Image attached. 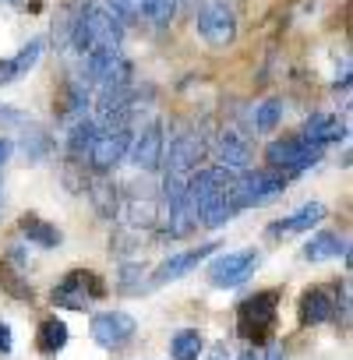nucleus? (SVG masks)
I'll return each instance as SVG.
<instances>
[{
  "mask_svg": "<svg viewBox=\"0 0 353 360\" xmlns=\"http://www.w3.org/2000/svg\"><path fill=\"white\" fill-rule=\"evenodd\" d=\"M233 173L223 169V166H212V169H198L195 176H188V202L195 209V219L205 223L209 230H219L226 226L240 205H237V195H233Z\"/></svg>",
  "mask_w": 353,
  "mask_h": 360,
  "instance_id": "1",
  "label": "nucleus"
},
{
  "mask_svg": "<svg viewBox=\"0 0 353 360\" xmlns=\"http://www.w3.org/2000/svg\"><path fill=\"white\" fill-rule=\"evenodd\" d=\"M120 39H124V25L106 8H82L75 18L68 46L78 57H85L92 50H113V46H120Z\"/></svg>",
  "mask_w": 353,
  "mask_h": 360,
  "instance_id": "2",
  "label": "nucleus"
},
{
  "mask_svg": "<svg viewBox=\"0 0 353 360\" xmlns=\"http://www.w3.org/2000/svg\"><path fill=\"white\" fill-rule=\"evenodd\" d=\"M325 155V145L318 141H307L304 134H293V138H279L265 148V159H269V169L283 173V176H297L304 169H311L314 162H321Z\"/></svg>",
  "mask_w": 353,
  "mask_h": 360,
  "instance_id": "3",
  "label": "nucleus"
},
{
  "mask_svg": "<svg viewBox=\"0 0 353 360\" xmlns=\"http://www.w3.org/2000/svg\"><path fill=\"white\" fill-rule=\"evenodd\" d=\"M233 195L240 209H262L272 205L276 198L286 195V176L276 169H240V176L233 180Z\"/></svg>",
  "mask_w": 353,
  "mask_h": 360,
  "instance_id": "4",
  "label": "nucleus"
},
{
  "mask_svg": "<svg viewBox=\"0 0 353 360\" xmlns=\"http://www.w3.org/2000/svg\"><path fill=\"white\" fill-rule=\"evenodd\" d=\"M127 145H131V124H106V127H99L96 138H92V148H89V166L99 169V173H110L113 166L124 162Z\"/></svg>",
  "mask_w": 353,
  "mask_h": 360,
  "instance_id": "5",
  "label": "nucleus"
},
{
  "mask_svg": "<svg viewBox=\"0 0 353 360\" xmlns=\"http://www.w3.org/2000/svg\"><path fill=\"white\" fill-rule=\"evenodd\" d=\"M276 307H279V293L276 290H262L255 297H248L237 311V332L244 339H262L272 321H276Z\"/></svg>",
  "mask_w": 353,
  "mask_h": 360,
  "instance_id": "6",
  "label": "nucleus"
},
{
  "mask_svg": "<svg viewBox=\"0 0 353 360\" xmlns=\"http://www.w3.org/2000/svg\"><path fill=\"white\" fill-rule=\"evenodd\" d=\"M103 293H106V286H103V279H99L96 272H68L64 283L53 286L50 300H53L57 307L82 311V307H89V300H96V297H103Z\"/></svg>",
  "mask_w": 353,
  "mask_h": 360,
  "instance_id": "7",
  "label": "nucleus"
},
{
  "mask_svg": "<svg viewBox=\"0 0 353 360\" xmlns=\"http://www.w3.org/2000/svg\"><path fill=\"white\" fill-rule=\"evenodd\" d=\"M195 29L198 36L209 43V46H230L237 39V15L230 4H223V0H212V4H205L195 18Z\"/></svg>",
  "mask_w": 353,
  "mask_h": 360,
  "instance_id": "8",
  "label": "nucleus"
},
{
  "mask_svg": "<svg viewBox=\"0 0 353 360\" xmlns=\"http://www.w3.org/2000/svg\"><path fill=\"white\" fill-rule=\"evenodd\" d=\"M162 148H166V134H162V124L152 117L148 124H141V131H131V145H127V155L138 169L152 173L159 169V159H162Z\"/></svg>",
  "mask_w": 353,
  "mask_h": 360,
  "instance_id": "9",
  "label": "nucleus"
},
{
  "mask_svg": "<svg viewBox=\"0 0 353 360\" xmlns=\"http://www.w3.org/2000/svg\"><path fill=\"white\" fill-rule=\"evenodd\" d=\"M138 332V321L127 311H103L92 318V339L103 349H124Z\"/></svg>",
  "mask_w": 353,
  "mask_h": 360,
  "instance_id": "10",
  "label": "nucleus"
},
{
  "mask_svg": "<svg viewBox=\"0 0 353 360\" xmlns=\"http://www.w3.org/2000/svg\"><path fill=\"white\" fill-rule=\"evenodd\" d=\"M258 265V251H230V255H219L212 265H209V279L212 286L219 290H230V286H240Z\"/></svg>",
  "mask_w": 353,
  "mask_h": 360,
  "instance_id": "11",
  "label": "nucleus"
},
{
  "mask_svg": "<svg viewBox=\"0 0 353 360\" xmlns=\"http://www.w3.org/2000/svg\"><path fill=\"white\" fill-rule=\"evenodd\" d=\"M198 159H202V138L198 134H173L169 148H162L159 166H166V173H176V176H191Z\"/></svg>",
  "mask_w": 353,
  "mask_h": 360,
  "instance_id": "12",
  "label": "nucleus"
},
{
  "mask_svg": "<svg viewBox=\"0 0 353 360\" xmlns=\"http://www.w3.org/2000/svg\"><path fill=\"white\" fill-rule=\"evenodd\" d=\"M219 244H205V248H195V251H181V255H169L155 272H152V279H148V290L152 286H166V283H176V279H184L188 272H195L212 251H216Z\"/></svg>",
  "mask_w": 353,
  "mask_h": 360,
  "instance_id": "13",
  "label": "nucleus"
},
{
  "mask_svg": "<svg viewBox=\"0 0 353 360\" xmlns=\"http://www.w3.org/2000/svg\"><path fill=\"white\" fill-rule=\"evenodd\" d=\"M216 159H219L223 169L240 173V169L251 166V148H248V141H244L237 131H223V134L216 138Z\"/></svg>",
  "mask_w": 353,
  "mask_h": 360,
  "instance_id": "14",
  "label": "nucleus"
},
{
  "mask_svg": "<svg viewBox=\"0 0 353 360\" xmlns=\"http://www.w3.org/2000/svg\"><path fill=\"white\" fill-rule=\"evenodd\" d=\"M43 46H46V39H32V43H25L11 60H0V85H11V82H18V78H25L36 64H39V57H43Z\"/></svg>",
  "mask_w": 353,
  "mask_h": 360,
  "instance_id": "15",
  "label": "nucleus"
},
{
  "mask_svg": "<svg viewBox=\"0 0 353 360\" xmlns=\"http://www.w3.org/2000/svg\"><path fill=\"white\" fill-rule=\"evenodd\" d=\"M53 110H57V117H60L64 124H75V120L89 117V85H82V82H68V85L60 89Z\"/></svg>",
  "mask_w": 353,
  "mask_h": 360,
  "instance_id": "16",
  "label": "nucleus"
},
{
  "mask_svg": "<svg viewBox=\"0 0 353 360\" xmlns=\"http://www.w3.org/2000/svg\"><path fill=\"white\" fill-rule=\"evenodd\" d=\"M335 318V297L325 286H314L300 297V321L304 325H325Z\"/></svg>",
  "mask_w": 353,
  "mask_h": 360,
  "instance_id": "17",
  "label": "nucleus"
},
{
  "mask_svg": "<svg viewBox=\"0 0 353 360\" xmlns=\"http://www.w3.org/2000/svg\"><path fill=\"white\" fill-rule=\"evenodd\" d=\"M96 131H99V124H96L92 117H82V120L68 124V134H64L68 159H75V162L89 159V148H92V138H96Z\"/></svg>",
  "mask_w": 353,
  "mask_h": 360,
  "instance_id": "18",
  "label": "nucleus"
},
{
  "mask_svg": "<svg viewBox=\"0 0 353 360\" xmlns=\"http://www.w3.org/2000/svg\"><path fill=\"white\" fill-rule=\"evenodd\" d=\"M304 138L307 141H318V145H328V141H339L346 138V124L332 113H311L304 120Z\"/></svg>",
  "mask_w": 353,
  "mask_h": 360,
  "instance_id": "19",
  "label": "nucleus"
},
{
  "mask_svg": "<svg viewBox=\"0 0 353 360\" xmlns=\"http://www.w3.org/2000/svg\"><path fill=\"white\" fill-rule=\"evenodd\" d=\"M321 219H325V205H321V202H307V205H300L293 216H286L283 223H276L269 233H272V237H279V233H304V230L318 226Z\"/></svg>",
  "mask_w": 353,
  "mask_h": 360,
  "instance_id": "20",
  "label": "nucleus"
},
{
  "mask_svg": "<svg viewBox=\"0 0 353 360\" xmlns=\"http://www.w3.org/2000/svg\"><path fill=\"white\" fill-rule=\"evenodd\" d=\"M346 251V240H339V233H314L307 244H304V258L307 262H328V258H339Z\"/></svg>",
  "mask_w": 353,
  "mask_h": 360,
  "instance_id": "21",
  "label": "nucleus"
},
{
  "mask_svg": "<svg viewBox=\"0 0 353 360\" xmlns=\"http://www.w3.org/2000/svg\"><path fill=\"white\" fill-rule=\"evenodd\" d=\"M36 346H39V353L57 356V353L68 346V325H64L60 318H46V321L39 325V339H36Z\"/></svg>",
  "mask_w": 353,
  "mask_h": 360,
  "instance_id": "22",
  "label": "nucleus"
},
{
  "mask_svg": "<svg viewBox=\"0 0 353 360\" xmlns=\"http://www.w3.org/2000/svg\"><path fill=\"white\" fill-rule=\"evenodd\" d=\"M22 233L36 244V248H57L60 244V230L57 226H50L46 219H39V216H22Z\"/></svg>",
  "mask_w": 353,
  "mask_h": 360,
  "instance_id": "23",
  "label": "nucleus"
},
{
  "mask_svg": "<svg viewBox=\"0 0 353 360\" xmlns=\"http://www.w3.org/2000/svg\"><path fill=\"white\" fill-rule=\"evenodd\" d=\"M89 198H92V205H96V212L103 219H113L117 216V188L110 184L106 176H96L92 184H89Z\"/></svg>",
  "mask_w": 353,
  "mask_h": 360,
  "instance_id": "24",
  "label": "nucleus"
},
{
  "mask_svg": "<svg viewBox=\"0 0 353 360\" xmlns=\"http://www.w3.org/2000/svg\"><path fill=\"white\" fill-rule=\"evenodd\" d=\"M202 349H205V342H202V332H195V328H181V332L169 339L173 360H198Z\"/></svg>",
  "mask_w": 353,
  "mask_h": 360,
  "instance_id": "25",
  "label": "nucleus"
},
{
  "mask_svg": "<svg viewBox=\"0 0 353 360\" xmlns=\"http://www.w3.org/2000/svg\"><path fill=\"white\" fill-rule=\"evenodd\" d=\"M176 15V0H141V18L155 29H166Z\"/></svg>",
  "mask_w": 353,
  "mask_h": 360,
  "instance_id": "26",
  "label": "nucleus"
},
{
  "mask_svg": "<svg viewBox=\"0 0 353 360\" xmlns=\"http://www.w3.org/2000/svg\"><path fill=\"white\" fill-rule=\"evenodd\" d=\"M279 120H283V99H265L262 106H255V131L269 134L279 127Z\"/></svg>",
  "mask_w": 353,
  "mask_h": 360,
  "instance_id": "27",
  "label": "nucleus"
},
{
  "mask_svg": "<svg viewBox=\"0 0 353 360\" xmlns=\"http://www.w3.org/2000/svg\"><path fill=\"white\" fill-rule=\"evenodd\" d=\"M22 155L29 159V162H43L46 155H50V138L43 134V131H25L22 134Z\"/></svg>",
  "mask_w": 353,
  "mask_h": 360,
  "instance_id": "28",
  "label": "nucleus"
},
{
  "mask_svg": "<svg viewBox=\"0 0 353 360\" xmlns=\"http://www.w3.org/2000/svg\"><path fill=\"white\" fill-rule=\"evenodd\" d=\"M117 290H120V293H141V290H145V265L127 262V265L120 269V276H117Z\"/></svg>",
  "mask_w": 353,
  "mask_h": 360,
  "instance_id": "29",
  "label": "nucleus"
},
{
  "mask_svg": "<svg viewBox=\"0 0 353 360\" xmlns=\"http://www.w3.org/2000/svg\"><path fill=\"white\" fill-rule=\"evenodd\" d=\"M0 286H4L15 300H32V286L11 269V265H4V269H0Z\"/></svg>",
  "mask_w": 353,
  "mask_h": 360,
  "instance_id": "30",
  "label": "nucleus"
},
{
  "mask_svg": "<svg viewBox=\"0 0 353 360\" xmlns=\"http://www.w3.org/2000/svg\"><path fill=\"white\" fill-rule=\"evenodd\" d=\"M106 11L120 22V25H134L141 18V0H106Z\"/></svg>",
  "mask_w": 353,
  "mask_h": 360,
  "instance_id": "31",
  "label": "nucleus"
},
{
  "mask_svg": "<svg viewBox=\"0 0 353 360\" xmlns=\"http://www.w3.org/2000/svg\"><path fill=\"white\" fill-rule=\"evenodd\" d=\"M0 124H29V117L25 113H18V110H11V106H4V103H0Z\"/></svg>",
  "mask_w": 353,
  "mask_h": 360,
  "instance_id": "32",
  "label": "nucleus"
},
{
  "mask_svg": "<svg viewBox=\"0 0 353 360\" xmlns=\"http://www.w3.org/2000/svg\"><path fill=\"white\" fill-rule=\"evenodd\" d=\"M15 339H11V325L8 321H0V353H11Z\"/></svg>",
  "mask_w": 353,
  "mask_h": 360,
  "instance_id": "33",
  "label": "nucleus"
},
{
  "mask_svg": "<svg viewBox=\"0 0 353 360\" xmlns=\"http://www.w3.org/2000/svg\"><path fill=\"white\" fill-rule=\"evenodd\" d=\"M8 155H11V141H8V138H0V166L8 162Z\"/></svg>",
  "mask_w": 353,
  "mask_h": 360,
  "instance_id": "34",
  "label": "nucleus"
},
{
  "mask_svg": "<svg viewBox=\"0 0 353 360\" xmlns=\"http://www.w3.org/2000/svg\"><path fill=\"white\" fill-rule=\"evenodd\" d=\"M212 360H226V342H219V346L212 349Z\"/></svg>",
  "mask_w": 353,
  "mask_h": 360,
  "instance_id": "35",
  "label": "nucleus"
},
{
  "mask_svg": "<svg viewBox=\"0 0 353 360\" xmlns=\"http://www.w3.org/2000/svg\"><path fill=\"white\" fill-rule=\"evenodd\" d=\"M240 360H262V353L258 349H248V353H240Z\"/></svg>",
  "mask_w": 353,
  "mask_h": 360,
  "instance_id": "36",
  "label": "nucleus"
},
{
  "mask_svg": "<svg viewBox=\"0 0 353 360\" xmlns=\"http://www.w3.org/2000/svg\"><path fill=\"white\" fill-rule=\"evenodd\" d=\"M0 198H4V184H0Z\"/></svg>",
  "mask_w": 353,
  "mask_h": 360,
  "instance_id": "37",
  "label": "nucleus"
}]
</instances>
